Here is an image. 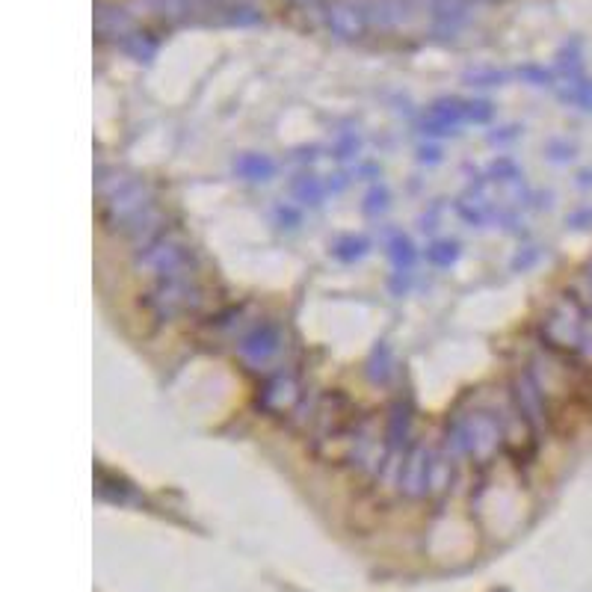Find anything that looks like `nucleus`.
Here are the masks:
<instances>
[{"label": "nucleus", "instance_id": "nucleus-1", "mask_svg": "<svg viewBox=\"0 0 592 592\" xmlns=\"http://www.w3.org/2000/svg\"><path fill=\"white\" fill-rule=\"evenodd\" d=\"M95 193L101 220L107 222V228L143 240H151L157 234L160 208L143 178L125 169H101L95 178Z\"/></svg>", "mask_w": 592, "mask_h": 592}, {"label": "nucleus", "instance_id": "nucleus-2", "mask_svg": "<svg viewBox=\"0 0 592 592\" xmlns=\"http://www.w3.org/2000/svg\"><path fill=\"white\" fill-rule=\"evenodd\" d=\"M362 418L359 409L353 406V400L341 391H329L317 400L314 415H311V447L314 453H320L323 459L332 462H350L353 447L362 430Z\"/></svg>", "mask_w": 592, "mask_h": 592}, {"label": "nucleus", "instance_id": "nucleus-3", "mask_svg": "<svg viewBox=\"0 0 592 592\" xmlns=\"http://www.w3.org/2000/svg\"><path fill=\"white\" fill-rule=\"evenodd\" d=\"M504 439H507V433H504L501 418H495L486 409H471V412H462L450 421L444 447L453 456H468L477 465H489L498 456V450L504 447Z\"/></svg>", "mask_w": 592, "mask_h": 592}, {"label": "nucleus", "instance_id": "nucleus-4", "mask_svg": "<svg viewBox=\"0 0 592 592\" xmlns=\"http://www.w3.org/2000/svg\"><path fill=\"white\" fill-rule=\"evenodd\" d=\"M453 480V453L447 447L418 442L409 447L406 462L400 465V492L406 498H430L439 495Z\"/></svg>", "mask_w": 592, "mask_h": 592}, {"label": "nucleus", "instance_id": "nucleus-5", "mask_svg": "<svg viewBox=\"0 0 592 592\" xmlns=\"http://www.w3.org/2000/svg\"><path fill=\"white\" fill-rule=\"evenodd\" d=\"M587 335H590V311L584 308V302L572 294L560 296L542 320L545 344L557 353H575V350H587L590 341Z\"/></svg>", "mask_w": 592, "mask_h": 592}, {"label": "nucleus", "instance_id": "nucleus-6", "mask_svg": "<svg viewBox=\"0 0 592 592\" xmlns=\"http://www.w3.org/2000/svg\"><path fill=\"white\" fill-rule=\"evenodd\" d=\"M137 267L151 282H163V279H175V276H184V273L196 270V261H193V249L184 237L154 234L151 240L143 243Z\"/></svg>", "mask_w": 592, "mask_h": 592}, {"label": "nucleus", "instance_id": "nucleus-7", "mask_svg": "<svg viewBox=\"0 0 592 592\" xmlns=\"http://www.w3.org/2000/svg\"><path fill=\"white\" fill-rule=\"evenodd\" d=\"M492 116L489 104L471 101H439L424 119V134H453L462 122H486Z\"/></svg>", "mask_w": 592, "mask_h": 592}, {"label": "nucleus", "instance_id": "nucleus-8", "mask_svg": "<svg viewBox=\"0 0 592 592\" xmlns=\"http://www.w3.org/2000/svg\"><path fill=\"white\" fill-rule=\"evenodd\" d=\"M240 359L252 368H267L279 353H282V332L273 326V323H261L255 329H249L240 344Z\"/></svg>", "mask_w": 592, "mask_h": 592}, {"label": "nucleus", "instance_id": "nucleus-9", "mask_svg": "<svg viewBox=\"0 0 592 592\" xmlns=\"http://www.w3.org/2000/svg\"><path fill=\"white\" fill-rule=\"evenodd\" d=\"M299 400H302V388H299L296 376L285 373V370L282 373H273L264 382L261 394H258V406L264 412H270V415H288V412H294L296 406H299Z\"/></svg>", "mask_w": 592, "mask_h": 592}, {"label": "nucleus", "instance_id": "nucleus-10", "mask_svg": "<svg viewBox=\"0 0 592 592\" xmlns=\"http://www.w3.org/2000/svg\"><path fill=\"white\" fill-rule=\"evenodd\" d=\"M329 27L344 39H359L370 24V6L362 0H335L329 6Z\"/></svg>", "mask_w": 592, "mask_h": 592}, {"label": "nucleus", "instance_id": "nucleus-11", "mask_svg": "<svg viewBox=\"0 0 592 592\" xmlns=\"http://www.w3.org/2000/svg\"><path fill=\"white\" fill-rule=\"evenodd\" d=\"M95 30L101 39H125L131 33V21H128V12L119 9V6H110V3H95Z\"/></svg>", "mask_w": 592, "mask_h": 592}, {"label": "nucleus", "instance_id": "nucleus-12", "mask_svg": "<svg viewBox=\"0 0 592 592\" xmlns=\"http://www.w3.org/2000/svg\"><path fill=\"white\" fill-rule=\"evenodd\" d=\"M560 98L592 110V80L581 77V72H566V77L560 80Z\"/></svg>", "mask_w": 592, "mask_h": 592}, {"label": "nucleus", "instance_id": "nucleus-13", "mask_svg": "<svg viewBox=\"0 0 592 592\" xmlns=\"http://www.w3.org/2000/svg\"><path fill=\"white\" fill-rule=\"evenodd\" d=\"M468 9H465V0H436V30L442 36H450L462 27Z\"/></svg>", "mask_w": 592, "mask_h": 592}, {"label": "nucleus", "instance_id": "nucleus-14", "mask_svg": "<svg viewBox=\"0 0 592 592\" xmlns=\"http://www.w3.org/2000/svg\"><path fill=\"white\" fill-rule=\"evenodd\" d=\"M234 169H237V175H243V178H249V181H267L270 175H273V160L270 157H264V154H243V157H237L234 160Z\"/></svg>", "mask_w": 592, "mask_h": 592}, {"label": "nucleus", "instance_id": "nucleus-15", "mask_svg": "<svg viewBox=\"0 0 592 592\" xmlns=\"http://www.w3.org/2000/svg\"><path fill=\"white\" fill-rule=\"evenodd\" d=\"M122 48L134 57V60H151L154 51H157V42L148 36V33H128L122 39Z\"/></svg>", "mask_w": 592, "mask_h": 592}, {"label": "nucleus", "instance_id": "nucleus-16", "mask_svg": "<svg viewBox=\"0 0 592 592\" xmlns=\"http://www.w3.org/2000/svg\"><path fill=\"white\" fill-rule=\"evenodd\" d=\"M456 255H459V246L456 243H436V246H430V252H427V258L433 261V264H439V267H447V264H453L456 261Z\"/></svg>", "mask_w": 592, "mask_h": 592}, {"label": "nucleus", "instance_id": "nucleus-17", "mask_svg": "<svg viewBox=\"0 0 592 592\" xmlns=\"http://www.w3.org/2000/svg\"><path fill=\"white\" fill-rule=\"evenodd\" d=\"M391 255H394V261H397V267H412V261H415V249H412V243L406 240V237H397L394 243H391Z\"/></svg>", "mask_w": 592, "mask_h": 592}, {"label": "nucleus", "instance_id": "nucleus-18", "mask_svg": "<svg viewBox=\"0 0 592 592\" xmlns=\"http://www.w3.org/2000/svg\"><path fill=\"white\" fill-rule=\"evenodd\" d=\"M368 252V240H344V243H338V258H344V261H350V258H362Z\"/></svg>", "mask_w": 592, "mask_h": 592}, {"label": "nucleus", "instance_id": "nucleus-19", "mask_svg": "<svg viewBox=\"0 0 592 592\" xmlns=\"http://www.w3.org/2000/svg\"><path fill=\"white\" fill-rule=\"evenodd\" d=\"M296 193L302 196V202H311V205H317V202L323 199V187H320L317 181H302V184L296 187Z\"/></svg>", "mask_w": 592, "mask_h": 592}, {"label": "nucleus", "instance_id": "nucleus-20", "mask_svg": "<svg viewBox=\"0 0 592 592\" xmlns=\"http://www.w3.org/2000/svg\"><path fill=\"white\" fill-rule=\"evenodd\" d=\"M291 3H296V6H314L317 0H291Z\"/></svg>", "mask_w": 592, "mask_h": 592}, {"label": "nucleus", "instance_id": "nucleus-21", "mask_svg": "<svg viewBox=\"0 0 592 592\" xmlns=\"http://www.w3.org/2000/svg\"><path fill=\"white\" fill-rule=\"evenodd\" d=\"M587 279H590V294H592V264H590V270H587Z\"/></svg>", "mask_w": 592, "mask_h": 592}]
</instances>
